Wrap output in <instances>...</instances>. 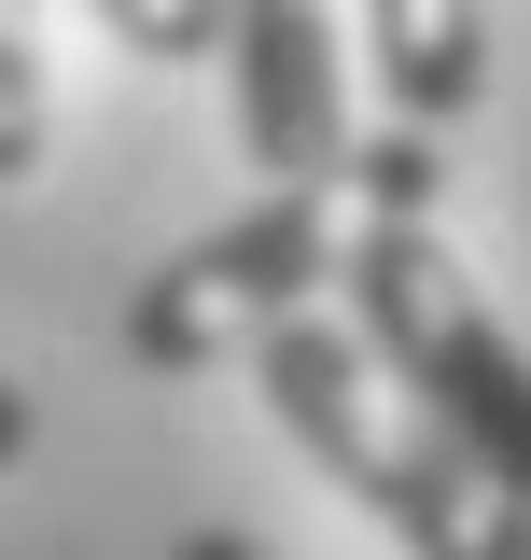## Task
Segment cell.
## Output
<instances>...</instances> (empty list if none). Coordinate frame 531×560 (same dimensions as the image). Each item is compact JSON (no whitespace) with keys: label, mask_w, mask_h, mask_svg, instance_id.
I'll list each match as a JSON object with an SVG mask.
<instances>
[{"label":"cell","mask_w":531,"mask_h":560,"mask_svg":"<svg viewBox=\"0 0 531 560\" xmlns=\"http://www.w3.org/2000/svg\"><path fill=\"white\" fill-rule=\"evenodd\" d=\"M28 448H43V407H28V378H14V364H0V477H14V463H28Z\"/></svg>","instance_id":"cell-8"},{"label":"cell","mask_w":531,"mask_h":560,"mask_svg":"<svg viewBox=\"0 0 531 560\" xmlns=\"http://www.w3.org/2000/svg\"><path fill=\"white\" fill-rule=\"evenodd\" d=\"M364 70L405 127H462L489 98V0H364Z\"/></svg>","instance_id":"cell-5"},{"label":"cell","mask_w":531,"mask_h":560,"mask_svg":"<svg viewBox=\"0 0 531 560\" xmlns=\"http://www.w3.org/2000/svg\"><path fill=\"white\" fill-rule=\"evenodd\" d=\"M224 98L238 154L266 183H335L350 168V14L335 0H224Z\"/></svg>","instance_id":"cell-4"},{"label":"cell","mask_w":531,"mask_h":560,"mask_svg":"<svg viewBox=\"0 0 531 560\" xmlns=\"http://www.w3.org/2000/svg\"><path fill=\"white\" fill-rule=\"evenodd\" d=\"M252 393H266V420H280L405 560H531V504L475 463L462 434H434V420L405 407L392 364L350 337V308L266 323V337H252Z\"/></svg>","instance_id":"cell-1"},{"label":"cell","mask_w":531,"mask_h":560,"mask_svg":"<svg viewBox=\"0 0 531 560\" xmlns=\"http://www.w3.org/2000/svg\"><path fill=\"white\" fill-rule=\"evenodd\" d=\"M57 154V70H43V0H0V197L43 183Z\"/></svg>","instance_id":"cell-6"},{"label":"cell","mask_w":531,"mask_h":560,"mask_svg":"<svg viewBox=\"0 0 531 560\" xmlns=\"http://www.w3.org/2000/svg\"><path fill=\"white\" fill-rule=\"evenodd\" d=\"M335 253H350V183H266L252 210H224L210 238H182V253L127 294V364L140 378L252 364L266 323H294V308L335 294Z\"/></svg>","instance_id":"cell-3"},{"label":"cell","mask_w":531,"mask_h":560,"mask_svg":"<svg viewBox=\"0 0 531 560\" xmlns=\"http://www.w3.org/2000/svg\"><path fill=\"white\" fill-rule=\"evenodd\" d=\"M335 308H350V337L392 364L405 407L434 434H462L475 463L531 504V337L489 308V280L462 267L448 197H350Z\"/></svg>","instance_id":"cell-2"},{"label":"cell","mask_w":531,"mask_h":560,"mask_svg":"<svg viewBox=\"0 0 531 560\" xmlns=\"http://www.w3.org/2000/svg\"><path fill=\"white\" fill-rule=\"evenodd\" d=\"M98 28H113L127 57H154V70L224 57V0H98Z\"/></svg>","instance_id":"cell-7"},{"label":"cell","mask_w":531,"mask_h":560,"mask_svg":"<svg viewBox=\"0 0 531 560\" xmlns=\"http://www.w3.org/2000/svg\"><path fill=\"white\" fill-rule=\"evenodd\" d=\"M168 560H280V547H266V533H224V518H210V533H182Z\"/></svg>","instance_id":"cell-9"}]
</instances>
